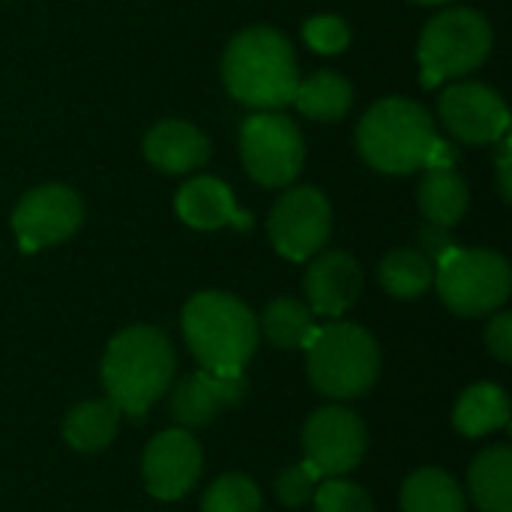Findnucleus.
<instances>
[{
	"label": "nucleus",
	"instance_id": "f257e3e1",
	"mask_svg": "<svg viewBox=\"0 0 512 512\" xmlns=\"http://www.w3.org/2000/svg\"><path fill=\"white\" fill-rule=\"evenodd\" d=\"M174 348L159 327L120 330L102 357V387L120 414L141 420L174 381Z\"/></svg>",
	"mask_w": 512,
	"mask_h": 512
},
{
	"label": "nucleus",
	"instance_id": "f03ea898",
	"mask_svg": "<svg viewBox=\"0 0 512 512\" xmlns=\"http://www.w3.org/2000/svg\"><path fill=\"white\" fill-rule=\"evenodd\" d=\"M222 78L234 99L261 111L288 105L300 84L294 48L273 27H249L237 33L225 51Z\"/></svg>",
	"mask_w": 512,
	"mask_h": 512
},
{
	"label": "nucleus",
	"instance_id": "7ed1b4c3",
	"mask_svg": "<svg viewBox=\"0 0 512 512\" xmlns=\"http://www.w3.org/2000/svg\"><path fill=\"white\" fill-rule=\"evenodd\" d=\"M183 336L201 369L240 375L258 348V321L243 300L204 291L183 309Z\"/></svg>",
	"mask_w": 512,
	"mask_h": 512
},
{
	"label": "nucleus",
	"instance_id": "20e7f679",
	"mask_svg": "<svg viewBox=\"0 0 512 512\" xmlns=\"http://www.w3.org/2000/svg\"><path fill=\"white\" fill-rule=\"evenodd\" d=\"M357 147L372 168L384 174H411L426 168L438 147L435 120L411 99H381L363 114Z\"/></svg>",
	"mask_w": 512,
	"mask_h": 512
},
{
	"label": "nucleus",
	"instance_id": "39448f33",
	"mask_svg": "<svg viewBox=\"0 0 512 512\" xmlns=\"http://www.w3.org/2000/svg\"><path fill=\"white\" fill-rule=\"evenodd\" d=\"M309 381L321 396L357 399L381 375V351L369 330L357 324H327L315 327L306 342Z\"/></svg>",
	"mask_w": 512,
	"mask_h": 512
},
{
	"label": "nucleus",
	"instance_id": "423d86ee",
	"mask_svg": "<svg viewBox=\"0 0 512 512\" xmlns=\"http://www.w3.org/2000/svg\"><path fill=\"white\" fill-rule=\"evenodd\" d=\"M435 285L450 312L480 318L501 309L510 297V264L489 249H453L435 264Z\"/></svg>",
	"mask_w": 512,
	"mask_h": 512
},
{
	"label": "nucleus",
	"instance_id": "0eeeda50",
	"mask_svg": "<svg viewBox=\"0 0 512 512\" xmlns=\"http://www.w3.org/2000/svg\"><path fill=\"white\" fill-rule=\"evenodd\" d=\"M492 51V27L474 9H447L435 15L420 36L423 84L435 87L441 78H459L486 63Z\"/></svg>",
	"mask_w": 512,
	"mask_h": 512
},
{
	"label": "nucleus",
	"instance_id": "6e6552de",
	"mask_svg": "<svg viewBox=\"0 0 512 512\" xmlns=\"http://www.w3.org/2000/svg\"><path fill=\"white\" fill-rule=\"evenodd\" d=\"M240 153L255 183L279 189L294 183L303 168V135L291 117L261 111L240 129Z\"/></svg>",
	"mask_w": 512,
	"mask_h": 512
},
{
	"label": "nucleus",
	"instance_id": "1a4fd4ad",
	"mask_svg": "<svg viewBox=\"0 0 512 512\" xmlns=\"http://www.w3.org/2000/svg\"><path fill=\"white\" fill-rule=\"evenodd\" d=\"M333 228L330 201L312 189L300 186L285 192L270 213V240L288 261H309L321 252Z\"/></svg>",
	"mask_w": 512,
	"mask_h": 512
},
{
	"label": "nucleus",
	"instance_id": "9d476101",
	"mask_svg": "<svg viewBox=\"0 0 512 512\" xmlns=\"http://www.w3.org/2000/svg\"><path fill=\"white\" fill-rule=\"evenodd\" d=\"M303 450H306V462L321 477H345L363 462L366 426L348 408L339 405L321 408L306 420Z\"/></svg>",
	"mask_w": 512,
	"mask_h": 512
},
{
	"label": "nucleus",
	"instance_id": "9b49d317",
	"mask_svg": "<svg viewBox=\"0 0 512 512\" xmlns=\"http://www.w3.org/2000/svg\"><path fill=\"white\" fill-rule=\"evenodd\" d=\"M84 219L81 198L60 183L39 186L27 192L15 213H12V228L24 252H36L54 243L69 240Z\"/></svg>",
	"mask_w": 512,
	"mask_h": 512
},
{
	"label": "nucleus",
	"instance_id": "f8f14e48",
	"mask_svg": "<svg viewBox=\"0 0 512 512\" xmlns=\"http://www.w3.org/2000/svg\"><path fill=\"white\" fill-rule=\"evenodd\" d=\"M144 483L147 492L159 501H177L186 492L195 489L201 468H204V453L201 444L189 429H168L159 432L147 450H144Z\"/></svg>",
	"mask_w": 512,
	"mask_h": 512
},
{
	"label": "nucleus",
	"instance_id": "ddd939ff",
	"mask_svg": "<svg viewBox=\"0 0 512 512\" xmlns=\"http://www.w3.org/2000/svg\"><path fill=\"white\" fill-rule=\"evenodd\" d=\"M441 120L465 144H492L510 129V111L504 99L477 81H462L444 90Z\"/></svg>",
	"mask_w": 512,
	"mask_h": 512
},
{
	"label": "nucleus",
	"instance_id": "4468645a",
	"mask_svg": "<svg viewBox=\"0 0 512 512\" xmlns=\"http://www.w3.org/2000/svg\"><path fill=\"white\" fill-rule=\"evenodd\" d=\"M249 384L240 375H219L210 369H198L177 381L171 390V417L180 429H201L216 420L219 411L234 408L246 399Z\"/></svg>",
	"mask_w": 512,
	"mask_h": 512
},
{
	"label": "nucleus",
	"instance_id": "2eb2a0df",
	"mask_svg": "<svg viewBox=\"0 0 512 512\" xmlns=\"http://www.w3.org/2000/svg\"><path fill=\"white\" fill-rule=\"evenodd\" d=\"M363 291V270L348 252H327L312 261L306 273V297L312 315L339 318L345 315Z\"/></svg>",
	"mask_w": 512,
	"mask_h": 512
},
{
	"label": "nucleus",
	"instance_id": "dca6fc26",
	"mask_svg": "<svg viewBox=\"0 0 512 512\" xmlns=\"http://www.w3.org/2000/svg\"><path fill=\"white\" fill-rule=\"evenodd\" d=\"M174 207H177V216L186 225L198 228V231H216V228H225V225H234V228H249L252 225V216L243 213L234 204L231 189L216 177L189 180L177 192Z\"/></svg>",
	"mask_w": 512,
	"mask_h": 512
},
{
	"label": "nucleus",
	"instance_id": "f3484780",
	"mask_svg": "<svg viewBox=\"0 0 512 512\" xmlns=\"http://www.w3.org/2000/svg\"><path fill=\"white\" fill-rule=\"evenodd\" d=\"M144 156L165 174H186L210 159V141L186 120H162L147 132Z\"/></svg>",
	"mask_w": 512,
	"mask_h": 512
},
{
	"label": "nucleus",
	"instance_id": "a211bd4d",
	"mask_svg": "<svg viewBox=\"0 0 512 512\" xmlns=\"http://www.w3.org/2000/svg\"><path fill=\"white\" fill-rule=\"evenodd\" d=\"M468 183L453 165H429L420 183V210L432 225L453 228L468 213Z\"/></svg>",
	"mask_w": 512,
	"mask_h": 512
},
{
	"label": "nucleus",
	"instance_id": "6ab92c4d",
	"mask_svg": "<svg viewBox=\"0 0 512 512\" xmlns=\"http://www.w3.org/2000/svg\"><path fill=\"white\" fill-rule=\"evenodd\" d=\"M471 498L480 512H512V450L507 444L483 450L468 474Z\"/></svg>",
	"mask_w": 512,
	"mask_h": 512
},
{
	"label": "nucleus",
	"instance_id": "aec40b11",
	"mask_svg": "<svg viewBox=\"0 0 512 512\" xmlns=\"http://www.w3.org/2000/svg\"><path fill=\"white\" fill-rule=\"evenodd\" d=\"M453 423L465 438H483L510 423V399L498 384H474L468 387L453 411Z\"/></svg>",
	"mask_w": 512,
	"mask_h": 512
},
{
	"label": "nucleus",
	"instance_id": "412c9836",
	"mask_svg": "<svg viewBox=\"0 0 512 512\" xmlns=\"http://www.w3.org/2000/svg\"><path fill=\"white\" fill-rule=\"evenodd\" d=\"M120 426V411L111 399H93L75 405L63 420V438L78 453H99L105 450Z\"/></svg>",
	"mask_w": 512,
	"mask_h": 512
},
{
	"label": "nucleus",
	"instance_id": "4be33fe9",
	"mask_svg": "<svg viewBox=\"0 0 512 512\" xmlns=\"http://www.w3.org/2000/svg\"><path fill=\"white\" fill-rule=\"evenodd\" d=\"M300 114H306L309 120H321V123H333L339 117H345V111L354 102V90L351 84L336 75V72H315L309 78H303L294 90V99Z\"/></svg>",
	"mask_w": 512,
	"mask_h": 512
},
{
	"label": "nucleus",
	"instance_id": "5701e85b",
	"mask_svg": "<svg viewBox=\"0 0 512 512\" xmlns=\"http://www.w3.org/2000/svg\"><path fill=\"white\" fill-rule=\"evenodd\" d=\"M402 512H465L462 486L441 468H423L402 486Z\"/></svg>",
	"mask_w": 512,
	"mask_h": 512
},
{
	"label": "nucleus",
	"instance_id": "b1692460",
	"mask_svg": "<svg viewBox=\"0 0 512 512\" xmlns=\"http://www.w3.org/2000/svg\"><path fill=\"white\" fill-rule=\"evenodd\" d=\"M258 333H264L276 348L282 351H294V348H306V342L315 333V315L309 306H303L294 297H279L273 300L258 324Z\"/></svg>",
	"mask_w": 512,
	"mask_h": 512
},
{
	"label": "nucleus",
	"instance_id": "393cba45",
	"mask_svg": "<svg viewBox=\"0 0 512 512\" xmlns=\"http://www.w3.org/2000/svg\"><path fill=\"white\" fill-rule=\"evenodd\" d=\"M381 285L399 300H414L435 285V264L417 249H396L381 261Z\"/></svg>",
	"mask_w": 512,
	"mask_h": 512
},
{
	"label": "nucleus",
	"instance_id": "a878e982",
	"mask_svg": "<svg viewBox=\"0 0 512 512\" xmlns=\"http://www.w3.org/2000/svg\"><path fill=\"white\" fill-rule=\"evenodd\" d=\"M201 512H261V492L249 477L225 474L207 489Z\"/></svg>",
	"mask_w": 512,
	"mask_h": 512
},
{
	"label": "nucleus",
	"instance_id": "bb28decb",
	"mask_svg": "<svg viewBox=\"0 0 512 512\" xmlns=\"http://www.w3.org/2000/svg\"><path fill=\"white\" fill-rule=\"evenodd\" d=\"M315 512H375L369 492L351 480L330 477L327 483L315 486Z\"/></svg>",
	"mask_w": 512,
	"mask_h": 512
},
{
	"label": "nucleus",
	"instance_id": "cd10ccee",
	"mask_svg": "<svg viewBox=\"0 0 512 512\" xmlns=\"http://www.w3.org/2000/svg\"><path fill=\"white\" fill-rule=\"evenodd\" d=\"M303 39L318 54H339L351 42V27L339 15H315L303 24Z\"/></svg>",
	"mask_w": 512,
	"mask_h": 512
},
{
	"label": "nucleus",
	"instance_id": "c85d7f7f",
	"mask_svg": "<svg viewBox=\"0 0 512 512\" xmlns=\"http://www.w3.org/2000/svg\"><path fill=\"white\" fill-rule=\"evenodd\" d=\"M321 474L309 465V462H300V465H291L285 468L273 489H276V498L285 504V507H303L312 495H315V486H318Z\"/></svg>",
	"mask_w": 512,
	"mask_h": 512
},
{
	"label": "nucleus",
	"instance_id": "c756f323",
	"mask_svg": "<svg viewBox=\"0 0 512 512\" xmlns=\"http://www.w3.org/2000/svg\"><path fill=\"white\" fill-rule=\"evenodd\" d=\"M456 249V240L450 237V228H441V225H423L420 231V252L432 261V264H441L450 252Z\"/></svg>",
	"mask_w": 512,
	"mask_h": 512
},
{
	"label": "nucleus",
	"instance_id": "7c9ffc66",
	"mask_svg": "<svg viewBox=\"0 0 512 512\" xmlns=\"http://www.w3.org/2000/svg\"><path fill=\"white\" fill-rule=\"evenodd\" d=\"M486 348L495 360L501 363H510L512 360V315L510 312H501L489 330H486Z\"/></svg>",
	"mask_w": 512,
	"mask_h": 512
},
{
	"label": "nucleus",
	"instance_id": "2f4dec72",
	"mask_svg": "<svg viewBox=\"0 0 512 512\" xmlns=\"http://www.w3.org/2000/svg\"><path fill=\"white\" fill-rule=\"evenodd\" d=\"M498 141H501V156H498V177H501V195H504V201H510V198H512L510 138L504 135V138H498Z\"/></svg>",
	"mask_w": 512,
	"mask_h": 512
},
{
	"label": "nucleus",
	"instance_id": "473e14b6",
	"mask_svg": "<svg viewBox=\"0 0 512 512\" xmlns=\"http://www.w3.org/2000/svg\"><path fill=\"white\" fill-rule=\"evenodd\" d=\"M420 3H444V0H420Z\"/></svg>",
	"mask_w": 512,
	"mask_h": 512
}]
</instances>
